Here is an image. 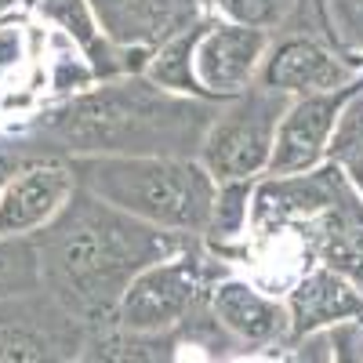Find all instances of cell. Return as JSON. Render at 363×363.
I'll list each match as a JSON object with an SVG mask.
<instances>
[{"instance_id":"9","label":"cell","mask_w":363,"mask_h":363,"mask_svg":"<svg viewBox=\"0 0 363 363\" xmlns=\"http://www.w3.org/2000/svg\"><path fill=\"white\" fill-rule=\"evenodd\" d=\"M269 44H272V33L203 15L200 40L193 48V77L200 87V99L222 106L251 91Z\"/></svg>"},{"instance_id":"6","label":"cell","mask_w":363,"mask_h":363,"mask_svg":"<svg viewBox=\"0 0 363 363\" xmlns=\"http://www.w3.org/2000/svg\"><path fill=\"white\" fill-rule=\"evenodd\" d=\"M356 80H363V69L349 51L338 48L330 22L323 29L309 26L301 29L291 18L280 33H272V44L265 51V62L255 84L287 99H306V95L342 91Z\"/></svg>"},{"instance_id":"2","label":"cell","mask_w":363,"mask_h":363,"mask_svg":"<svg viewBox=\"0 0 363 363\" xmlns=\"http://www.w3.org/2000/svg\"><path fill=\"white\" fill-rule=\"evenodd\" d=\"M33 244L40 258V291L77 323L99 330L113 323L128 287L149 265L186 251L196 240L135 222L77 186Z\"/></svg>"},{"instance_id":"13","label":"cell","mask_w":363,"mask_h":363,"mask_svg":"<svg viewBox=\"0 0 363 363\" xmlns=\"http://www.w3.org/2000/svg\"><path fill=\"white\" fill-rule=\"evenodd\" d=\"M77 189L69 160L29 157L0 193V236H37Z\"/></svg>"},{"instance_id":"15","label":"cell","mask_w":363,"mask_h":363,"mask_svg":"<svg viewBox=\"0 0 363 363\" xmlns=\"http://www.w3.org/2000/svg\"><path fill=\"white\" fill-rule=\"evenodd\" d=\"M33 8L48 26L62 29V37L80 48V58L87 62L91 77L99 80H116V77H135V73H145L149 58L145 51H128V48H116L95 18L87 0H29Z\"/></svg>"},{"instance_id":"16","label":"cell","mask_w":363,"mask_h":363,"mask_svg":"<svg viewBox=\"0 0 363 363\" xmlns=\"http://www.w3.org/2000/svg\"><path fill=\"white\" fill-rule=\"evenodd\" d=\"M284 301L291 313V338L323 335L342 323H363V294L323 265L301 269Z\"/></svg>"},{"instance_id":"3","label":"cell","mask_w":363,"mask_h":363,"mask_svg":"<svg viewBox=\"0 0 363 363\" xmlns=\"http://www.w3.org/2000/svg\"><path fill=\"white\" fill-rule=\"evenodd\" d=\"M77 186L135 222L203 240L218 182L196 157H84L69 160Z\"/></svg>"},{"instance_id":"23","label":"cell","mask_w":363,"mask_h":363,"mask_svg":"<svg viewBox=\"0 0 363 363\" xmlns=\"http://www.w3.org/2000/svg\"><path fill=\"white\" fill-rule=\"evenodd\" d=\"M335 363H363V323H342L330 330Z\"/></svg>"},{"instance_id":"10","label":"cell","mask_w":363,"mask_h":363,"mask_svg":"<svg viewBox=\"0 0 363 363\" xmlns=\"http://www.w3.org/2000/svg\"><path fill=\"white\" fill-rule=\"evenodd\" d=\"M359 91H363V80H356L342 91H327V95L291 99V106L280 120L277 145H272V160H269L265 174H272V178L306 174V171H316L320 164H327L338 120Z\"/></svg>"},{"instance_id":"12","label":"cell","mask_w":363,"mask_h":363,"mask_svg":"<svg viewBox=\"0 0 363 363\" xmlns=\"http://www.w3.org/2000/svg\"><path fill=\"white\" fill-rule=\"evenodd\" d=\"M207 313L236 342L240 352H272L291 338L287 301L233 272L215 284Z\"/></svg>"},{"instance_id":"19","label":"cell","mask_w":363,"mask_h":363,"mask_svg":"<svg viewBox=\"0 0 363 363\" xmlns=\"http://www.w3.org/2000/svg\"><path fill=\"white\" fill-rule=\"evenodd\" d=\"M301 4H306V0H200L207 18L262 29V33H280Z\"/></svg>"},{"instance_id":"20","label":"cell","mask_w":363,"mask_h":363,"mask_svg":"<svg viewBox=\"0 0 363 363\" xmlns=\"http://www.w3.org/2000/svg\"><path fill=\"white\" fill-rule=\"evenodd\" d=\"M40 291V258L33 236H0V301Z\"/></svg>"},{"instance_id":"24","label":"cell","mask_w":363,"mask_h":363,"mask_svg":"<svg viewBox=\"0 0 363 363\" xmlns=\"http://www.w3.org/2000/svg\"><path fill=\"white\" fill-rule=\"evenodd\" d=\"M29 157H37V153H29V149L22 142L11 138V145H0V193H4V186L11 182V174L29 160Z\"/></svg>"},{"instance_id":"14","label":"cell","mask_w":363,"mask_h":363,"mask_svg":"<svg viewBox=\"0 0 363 363\" xmlns=\"http://www.w3.org/2000/svg\"><path fill=\"white\" fill-rule=\"evenodd\" d=\"M102 33L128 51L153 55L203 18L200 0H87Z\"/></svg>"},{"instance_id":"8","label":"cell","mask_w":363,"mask_h":363,"mask_svg":"<svg viewBox=\"0 0 363 363\" xmlns=\"http://www.w3.org/2000/svg\"><path fill=\"white\" fill-rule=\"evenodd\" d=\"M87 327L37 291L0 301V363H77Z\"/></svg>"},{"instance_id":"21","label":"cell","mask_w":363,"mask_h":363,"mask_svg":"<svg viewBox=\"0 0 363 363\" xmlns=\"http://www.w3.org/2000/svg\"><path fill=\"white\" fill-rule=\"evenodd\" d=\"M265 363H335V342L330 330L306 338H287L280 349L265 352Z\"/></svg>"},{"instance_id":"5","label":"cell","mask_w":363,"mask_h":363,"mask_svg":"<svg viewBox=\"0 0 363 363\" xmlns=\"http://www.w3.org/2000/svg\"><path fill=\"white\" fill-rule=\"evenodd\" d=\"M291 99L265 87H251L240 99L222 102L200 145V164L215 182H258L269 171L280 120Z\"/></svg>"},{"instance_id":"7","label":"cell","mask_w":363,"mask_h":363,"mask_svg":"<svg viewBox=\"0 0 363 363\" xmlns=\"http://www.w3.org/2000/svg\"><path fill=\"white\" fill-rule=\"evenodd\" d=\"M233 356L236 342L203 313L167 335H131L113 323L87 330L77 363H229Z\"/></svg>"},{"instance_id":"4","label":"cell","mask_w":363,"mask_h":363,"mask_svg":"<svg viewBox=\"0 0 363 363\" xmlns=\"http://www.w3.org/2000/svg\"><path fill=\"white\" fill-rule=\"evenodd\" d=\"M229 277V262L215 255L203 240L189 244L157 265H149L128 287L124 301L116 306L113 327L131 335H167L207 313L211 291Z\"/></svg>"},{"instance_id":"22","label":"cell","mask_w":363,"mask_h":363,"mask_svg":"<svg viewBox=\"0 0 363 363\" xmlns=\"http://www.w3.org/2000/svg\"><path fill=\"white\" fill-rule=\"evenodd\" d=\"M330 160L342 167V174L349 178V186L359 193L363 200V138H352V142H342L330 149Z\"/></svg>"},{"instance_id":"1","label":"cell","mask_w":363,"mask_h":363,"mask_svg":"<svg viewBox=\"0 0 363 363\" xmlns=\"http://www.w3.org/2000/svg\"><path fill=\"white\" fill-rule=\"evenodd\" d=\"M218 102L171 95L145 73L99 80L15 128L37 157H200Z\"/></svg>"},{"instance_id":"17","label":"cell","mask_w":363,"mask_h":363,"mask_svg":"<svg viewBox=\"0 0 363 363\" xmlns=\"http://www.w3.org/2000/svg\"><path fill=\"white\" fill-rule=\"evenodd\" d=\"M255 186L258 182H218L215 207H211V225L203 236V244L215 255H225L229 244H236L240 236H247Z\"/></svg>"},{"instance_id":"11","label":"cell","mask_w":363,"mask_h":363,"mask_svg":"<svg viewBox=\"0 0 363 363\" xmlns=\"http://www.w3.org/2000/svg\"><path fill=\"white\" fill-rule=\"evenodd\" d=\"M291 236L306 255V265H323L338 272L363 294V200L345 174L327 207L294 225Z\"/></svg>"},{"instance_id":"18","label":"cell","mask_w":363,"mask_h":363,"mask_svg":"<svg viewBox=\"0 0 363 363\" xmlns=\"http://www.w3.org/2000/svg\"><path fill=\"white\" fill-rule=\"evenodd\" d=\"M200 29H203V18L193 29H186L182 37L157 48L153 58H149V66H145V77L153 84H160L164 91H171V95L200 99V87H196V77H193V48L200 40Z\"/></svg>"}]
</instances>
